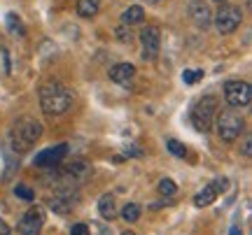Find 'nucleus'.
Listing matches in <instances>:
<instances>
[{"mask_svg": "<svg viewBox=\"0 0 252 235\" xmlns=\"http://www.w3.org/2000/svg\"><path fill=\"white\" fill-rule=\"evenodd\" d=\"M37 98H40V107L47 117H61L65 112H70L72 103H75V93L61 81H47L40 86Z\"/></svg>", "mask_w": 252, "mask_h": 235, "instance_id": "f257e3e1", "label": "nucleus"}, {"mask_svg": "<svg viewBox=\"0 0 252 235\" xmlns=\"http://www.w3.org/2000/svg\"><path fill=\"white\" fill-rule=\"evenodd\" d=\"M217 98L215 96H203L196 105L191 107V124L198 133H210L215 126V117H217Z\"/></svg>", "mask_w": 252, "mask_h": 235, "instance_id": "7ed1b4c3", "label": "nucleus"}, {"mask_svg": "<svg viewBox=\"0 0 252 235\" xmlns=\"http://www.w3.org/2000/svg\"><path fill=\"white\" fill-rule=\"evenodd\" d=\"M5 24H7V30L12 35H19V37L26 35V28H24V24H21V19H19L17 14H7V17H5Z\"/></svg>", "mask_w": 252, "mask_h": 235, "instance_id": "dca6fc26", "label": "nucleus"}, {"mask_svg": "<svg viewBox=\"0 0 252 235\" xmlns=\"http://www.w3.org/2000/svg\"><path fill=\"white\" fill-rule=\"evenodd\" d=\"M122 235H138V233H131V231H124V233Z\"/></svg>", "mask_w": 252, "mask_h": 235, "instance_id": "cd10ccee", "label": "nucleus"}, {"mask_svg": "<svg viewBox=\"0 0 252 235\" xmlns=\"http://www.w3.org/2000/svg\"><path fill=\"white\" fill-rule=\"evenodd\" d=\"M14 193H17V196H19L21 200H26V203H31V200L35 198V193H33V191L28 189V186H21V184H19L17 189H14Z\"/></svg>", "mask_w": 252, "mask_h": 235, "instance_id": "4be33fe9", "label": "nucleus"}, {"mask_svg": "<svg viewBox=\"0 0 252 235\" xmlns=\"http://www.w3.org/2000/svg\"><path fill=\"white\" fill-rule=\"evenodd\" d=\"M140 47H143V58L154 61L161 52V30L157 26H147L140 30Z\"/></svg>", "mask_w": 252, "mask_h": 235, "instance_id": "6e6552de", "label": "nucleus"}, {"mask_svg": "<svg viewBox=\"0 0 252 235\" xmlns=\"http://www.w3.org/2000/svg\"><path fill=\"white\" fill-rule=\"evenodd\" d=\"M166 147H168V152H171V154H175V156H185V154H187L185 145H182V142H178V140H168V142H166Z\"/></svg>", "mask_w": 252, "mask_h": 235, "instance_id": "412c9836", "label": "nucleus"}, {"mask_svg": "<svg viewBox=\"0 0 252 235\" xmlns=\"http://www.w3.org/2000/svg\"><path fill=\"white\" fill-rule=\"evenodd\" d=\"M45 219H47L45 208H40V205L28 208L26 212H24V217L19 219L17 233L19 235H40V231L45 226Z\"/></svg>", "mask_w": 252, "mask_h": 235, "instance_id": "0eeeda50", "label": "nucleus"}, {"mask_svg": "<svg viewBox=\"0 0 252 235\" xmlns=\"http://www.w3.org/2000/svg\"><path fill=\"white\" fill-rule=\"evenodd\" d=\"M98 212L103 219H115V214H117V200H115L112 193H103V196H100Z\"/></svg>", "mask_w": 252, "mask_h": 235, "instance_id": "ddd939ff", "label": "nucleus"}, {"mask_svg": "<svg viewBox=\"0 0 252 235\" xmlns=\"http://www.w3.org/2000/svg\"><path fill=\"white\" fill-rule=\"evenodd\" d=\"M201 77H203V70H185L182 73V81L185 84H196Z\"/></svg>", "mask_w": 252, "mask_h": 235, "instance_id": "aec40b11", "label": "nucleus"}, {"mask_svg": "<svg viewBox=\"0 0 252 235\" xmlns=\"http://www.w3.org/2000/svg\"><path fill=\"white\" fill-rule=\"evenodd\" d=\"M135 77V68L131 63H117L115 68H110V79L119 84V86H128Z\"/></svg>", "mask_w": 252, "mask_h": 235, "instance_id": "f8f14e48", "label": "nucleus"}, {"mask_svg": "<svg viewBox=\"0 0 252 235\" xmlns=\"http://www.w3.org/2000/svg\"><path fill=\"white\" fill-rule=\"evenodd\" d=\"M143 21H145V9L140 5H131L122 14V24L124 26H135V24H143Z\"/></svg>", "mask_w": 252, "mask_h": 235, "instance_id": "4468645a", "label": "nucleus"}, {"mask_svg": "<svg viewBox=\"0 0 252 235\" xmlns=\"http://www.w3.org/2000/svg\"><path fill=\"white\" fill-rule=\"evenodd\" d=\"M213 2H220V5H222V2H229V0H213Z\"/></svg>", "mask_w": 252, "mask_h": 235, "instance_id": "c85d7f7f", "label": "nucleus"}, {"mask_svg": "<svg viewBox=\"0 0 252 235\" xmlns=\"http://www.w3.org/2000/svg\"><path fill=\"white\" fill-rule=\"evenodd\" d=\"M65 156H68V145L49 147V149H42L40 154H35L33 165H35V168H56L59 163H63Z\"/></svg>", "mask_w": 252, "mask_h": 235, "instance_id": "1a4fd4ad", "label": "nucleus"}, {"mask_svg": "<svg viewBox=\"0 0 252 235\" xmlns=\"http://www.w3.org/2000/svg\"><path fill=\"white\" fill-rule=\"evenodd\" d=\"M189 19L194 21L196 28H208L213 24V12L203 0H194V2H189Z\"/></svg>", "mask_w": 252, "mask_h": 235, "instance_id": "9b49d317", "label": "nucleus"}, {"mask_svg": "<svg viewBox=\"0 0 252 235\" xmlns=\"http://www.w3.org/2000/svg\"><path fill=\"white\" fill-rule=\"evenodd\" d=\"M140 205H135V203H126L124 209H122V219H124L126 224H133V221H138L140 219Z\"/></svg>", "mask_w": 252, "mask_h": 235, "instance_id": "f3484780", "label": "nucleus"}, {"mask_svg": "<svg viewBox=\"0 0 252 235\" xmlns=\"http://www.w3.org/2000/svg\"><path fill=\"white\" fill-rule=\"evenodd\" d=\"M100 9V0H77V14L82 19L96 17Z\"/></svg>", "mask_w": 252, "mask_h": 235, "instance_id": "2eb2a0df", "label": "nucleus"}, {"mask_svg": "<svg viewBox=\"0 0 252 235\" xmlns=\"http://www.w3.org/2000/svg\"><path fill=\"white\" fill-rule=\"evenodd\" d=\"M215 126H217V135H220V140L234 142V140H238L241 133L245 131V121L236 109H222V112H217Z\"/></svg>", "mask_w": 252, "mask_h": 235, "instance_id": "20e7f679", "label": "nucleus"}, {"mask_svg": "<svg viewBox=\"0 0 252 235\" xmlns=\"http://www.w3.org/2000/svg\"><path fill=\"white\" fill-rule=\"evenodd\" d=\"M224 100L231 107H250L252 103V89L248 81L241 79H229L224 84Z\"/></svg>", "mask_w": 252, "mask_h": 235, "instance_id": "423d86ee", "label": "nucleus"}, {"mask_svg": "<svg viewBox=\"0 0 252 235\" xmlns=\"http://www.w3.org/2000/svg\"><path fill=\"white\" fill-rule=\"evenodd\" d=\"M241 154H243L245 158H250V154H252V140H250V137L243 142V147H241Z\"/></svg>", "mask_w": 252, "mask_h": 235, "instance_id": "b1692460", "label": "nucleus"}, {"mask_svg": "<svg viewBox=\"0 0 252 235\" xmlns=\"http://www.w3.org/2000/svg\"><path fill=\"white\" fill-rule=\"evenodd\" d=\"M226 191V180H215L210 182L208 186H203V191H198L196 198H194V205L196 208H208V205H213L217 200V196Z\"/></svg>", "mask_w": 252, "mask_h": 235, "instance_id": "9d476101", "label": "nucleus"}, {"mask_svg": "<svg viewBox=\"0 0 252 235\" xmlns=\"http://www.w3.org/2000/svg\"><path fill=\"white\" fill-rule=\"evenodd\" d=\"M9 233H12V231H9V226L2 221V219H0V235H9Z\"/></svg>", "mask_w": 252, "mask_h": 235, "instance_id": "393cba45", "label": "nucleus"}, {"mask_svg": "<svg viewBox=\"0 0 252 235\" xmlns=\"http://www.w3.org/2000/svg\"><path fill=\"white\" fill-rule=\"evenodd\" d=\"M241 21H243V9L238 5H231V2H222L220 9L213 14V24H215L217 33H222V35L234 33L241 26Z\"/></svg>", "mask_w": 252, "mask_h": 235, "instance_id": "39448f33", "label": "nucleus"}, {"mask_svg": "<svg viewBox=\"0 0 252 235\" xmlns=\"http://www.w3.org/2000/svg\"><path fill=\"white\" fill-rule=\"evenodd\" d=\"M231 235H243V233L238 231V226H234V228H231Z\"/></svg>", "mask_w": 252, "mask_h": 235, "instance_id": "a878e982", "label": "nucleus"}, {"mask_svg": "<svg viewBox=\"0 0 252 235\" xmlns=\"http://www.w3.org/2000/svg\"><path fill=\"white\" fill-rule=\"evenodd\" d=\"M42 137V124L33 117H21L14 121V126L7 133V145L14 154H24Z\"/></svg>", "mask_w": 252, "mask_h": 235, "instance_id": "f03ea898", "label": "nucleus"}, {"mask_svg": "<svg viewBox=\"0 0 252 235\" xmlns=\"http://www.w3.org/2000/svg\"><path fill=\"white\" fill-rule=\"evenodd\" d=\"M159 193H161V196H166V198H173V196L178 193V186H175V182L168 180V177H163V180L159 182Z\"/></svg>", "mask_w": 252, "mask_h": 235, "instance_id": "6ab92c4d", "label": "nucleus"}, {"mask_svg": "<svg viewBox=\"0 0 252 235\" xmlns=\"http://www.w3.org/2000/svg\"><path fill=\"white\" fill-rule=\"evenodd\" d=\"M147 5H157V2H161V0H145Z\"/></svg>", "mask_w": 252, "mask_h": 235, "instance_id": "bb28decb", "label": "nucleus"}, {"mask_svg": "<svg viewBox=\"0 0 252 235\" xmlns=\"http://www.w3.org/2000/svg\"><path fill=\"white\" fill-rule=\"evenodd\" d=\"M115 37H117L122 45H131L135 35H133V30H131V26H124V24H122V26L115 30Z\"/></svg>", "mask_w": 252, "mask_h": 235, "instance_id": "a211bd4d", "label": "nucleus"}, {"mask_svg": "<svg viewBox=\"0 0 252 235\" xmlns=\"http://www.w3.org/2000/svg\"><path fill=\"white\" fill-rule=\"evenodd\" d=\"M70 235H89V226L87 224H72Z\"/></svg>", "mask_w": 252, "mask_h": 235, "instance_id": "5701e85b", "label": "nucleus"}]
</instances>
